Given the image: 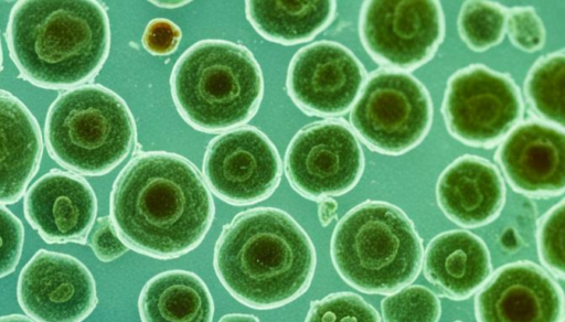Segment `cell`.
Instances as JSON below:
<instances>
[{
    "label": "cell",
    "mask_w": 565,
    "mask_h": 322,
    "mask_svg": "<svg viewBox=\"0 0 565 322\" xmlns=\"http://www.w3.org/2000/svg\"><path fill=\"white\" fill-rule=\"evenodd\" d=\"M110 219L121 242L156 259L195 249L214 219V202L199 170L166 151L137 153L116 178Z\"/></svg>",
    "instance_id": "1"
},
{
    "label": "cell",
    "mask_w": 565,
    "mask_h": 322,
    "mask_svg": "<svg viewBox=\"0 0 565 322\" xmlns=\"http://www.w3.org/2000/svg\"><path fill=\"white\" fill-rule=\"evenodd\" d=\"M213 265L232 297L249 308L269 310L308 290L317 256L310 237L291 215L276 207H255L223 226Z\"/></svg>",
    "instance_id": "2"
},
{
    "label": "cell",
    "mask_w": 565,
    "mask_h": 322,
    "mask_svg": "<svg viewBox=\"0 0 565 322\" xmlns=\"http://www.w3.org/2000/svg\"><path fill=\"white\" fill-rule=\"evenodd\" d=\"M20 75L34 86L71 89L92 80L110 47L107 12L92 0H22L7 25Z\"/></svg>",
    "instance_id": "3"
},
{
    "label": "cell",
    "mask_w": 565,
    "mask_h": 322,
    "mask_svg": "<svg viewBox=\"0 0 565 322\" xmlns=\"http://www.w3.org/2000/svg\"><path fill=\"white\" fill-rule=\"evenodd\" d=\"M171 95L181 117L194 129L221 132L239 127L257 112L262 69L245 46L226 40H202L173 66Z\"/></svg>",
    "instance_id": "4"
},
{
    "label": "cell",
    "mask_w": 565,
    "mask_h": 322,
    "mask_svg": "<svg viewBox=\"0 0 565 322\" xmlns=\"http://www.w3.org/2000/svg\"><path fill=\"white\" fill-rule=\"evenodd\" d=\"M330 255L349 286L367 294L390 296L417 278L424 248L405 212L385 201L367 200L338 222Z\"/></svg>",
    "instance_id": "5"
},
{
    "label": "cell",
    "mask_w": 565,
    "mask_h": 322,
    "mask_svg": "<svg viewBox=\"0 0 565 322\" xmlns=\"http://www.w3.org/2000/svg\"><path fill=\"white\" fill-rule=\"evenodd\" d=\"M134 117L125 100L99 84H85L60 94L45 119L44 140L50 157L84 175L113 171L131 152Z\"/></svg>",
    "instance_id": "6"
},
{
    "label": "cell",
    "mask_w": 565,
    "mask_h": 322,
    "mask_svg": "<svg viewBox=\"0 0 565 322\" xmlns=\"http://www.w3.org/2000/svg\"><path fill=\"white\" fill-rule=\"evenodd\" d=\"M431 121L433 103L426 87L409 73L390 68L366 76L350 114L355 136L388 155L418 146Z\"/></svg>",
    "instance_id": "7"
},
{
    "label": "cell",
    "mask_w": 565,
    "mask_h": 322,
    "mask_svg": "<svg viewBox=\"0 0 565 322\" xmlns=\"http://www.w3.org/2000/svg\"><path fill=\"white\" fill-rule=\"evenodd\" d=\"M519 86L509 74L471 64L454 73L446 86L441 112L449 133L465 144L491 148L523 117Z\"/></svg>",
    "instance_id": "8"
},
{
    "label": "cell",
    "mask_w": 565,
    "mask_h": 322,
    "mask_svg": "<svg viewBox=\"0 0 565 322\" xmlns=\"http://www.w3.org/2000/svg\"><path fill=\"white\" fill-rule=\"evenodd\" d=\"M359 31L363 47L375 62L406 72L434 56L445 35V19L437 1H365Z\"/></svg>",
    "instance_id": "9"
},
{
    "label": "cell",
    "mask_w": 565,
    "mask_h": 322,
    "mask_svg": "<svg viewBox=\"0 0 565 322\" xmlns=\"http://www.w3.org/2000/svg\"><path fill=\"white\" fill-rule=\"evenodd\" d=\"M363 170L361 144L349 125L340 120L307 125L294 136L285 153L290 185L312 201L351 191Z\"/></svg>",
    "instance_id": "10"
},
{
    "label": "cell",
    "mask_w": 565,
    "mask_h": 322,
    "mask_svg": "<svg viewBox=\"0 0 565 322\" xmlns=\"http://www.w3.org/2000/svg\"><path fill=\"white\" fill-rule=\"evenodd\" d=\"M282 165L269 138L253 126L213 138L203 159L210 190L222 201L246 206L269 197L279 185Z\"/></svg>",
    "instance_id": "11"
},
{
    "label": "cell",
    "mask_w": 565,
    "mask_h": 322,
    "mask_svg": "<svg viewBox=\"0 0 565 322\" xmlns=\"http://www.w3.org/2000/svg\"><path fill=\"white\" fill-rule=\"evenodd\" d=\"M365 79L363 64L348 47L323 40L301 47L292 56L286 88L305 114L335 117L352 108Z\"/></svg>",
    "instance_id": "12"
},
{
    "label": "cell",
    "mask_w": 565,
    "mask_h": 322,
    "mask_svg": "<svg viewBox=\"0 0 565 322\" xmlns=\"http://www.w3.org/2000/svg\"><path fill=\"white\" fill-rule=\"evenodd\" d=\"M17 299L35 322H82L98 303L89 269L77 258L38 250L22 268Z\"/></svg>",
    "instance_id": "13"
},
{
    "label": "cell",
    "mask_w": 565,
    "mask_h": 322,
    "mask_svg": "<svg viewBox=\"0 0 565 322\" xmlns=\"http://www.w3.org/2000/svg\"><path fill=\"white\" fill-rule=\"evenodd\" d=\"M477 322H563L564 294L553 276L529 260L498 268L475 298Z\"/></svg>",
    "instance_id": "14"
},
{
    "label": "cell",
    "mask_w": 565,
    "mask_h": 322,
    "mask_svg": "<svg viewBox=\"0 0 565 322\" xmlns=\"http://www.w3.org/2000/svg\"><path fill=\"white\" fill-rule=\"evenodd\" d=\"M494 158L519 193L551 197L564 192V128L543 120L524 121L501 141Z\"/></svg>",
    "instance_id": "15"
},
{
    "label": "cell",
    "mask_w": 565,
    "mask_h": 322,
    "mask_svg": "<svg viewBox=\"0 0 565 322\" xmlns=\"http://www.w3.org/2000/svg\"><path fill=\"white\" fill-rule=\"evenodd\" d=\"M24 216L46 244H86L97 215V200L81 175L53 169L26 191Z\"/></svg>",
    "instance_id": "16"
},
{
    "label": "cell",
    "mask_w": 565,
    "mask_h": 322,
    "mask_svg": "<svg viewBox=\"0 0 565 322\" xmlns=\"http://www.w3.org/2000/svg\"><path fill=\"white\" fill-rule=\"evenodd\" d=\"M436 197L443 213L455 224L481 227L493 222L504 206V180L489 160L463 154L439 175Z\"/></svg>",
    "instance_id": "17"
},
{
    "label": "cell",
    "mask_w": 565,
    "mask_h": 322,
    "mask_svg": "<svg viewBox=\"0 0 565 322\" xmlns=\"http://www.w3.org/2000/svg\"><path fill=\"white\" fill-rule=\"evenodd\" d=\"M424 276L444 297L465 300L491 275V257L484 242L471 232L452 229L436 235L423 255Z\"/></svg>",
    "instance_id": "18"
},
{
    "label": "cell",
    "mask_w": 565,
    "mask_h": 322,
    "mask_svg": "<svg viewBox=\"0 0 565 322\" xmlns=\"http://www.w3.org/2000/svg\"><path fill=\"white\" fill-rule=\"evenodd\" d=\"M43 153L40 126L13 94L0 89V204H13L36 174Z\"/></svg>",
    "instance_id": "19"
},
{
    "label": "cell",
    "mask_w": 565,
    "mask_h": 322,
    "mask_svg": "<svg viewBox=\"0 0 565 322\" xmlns=\"http://www.w3.org/2000/svg\"><path fill=\"white\" fill-rule=\"evenodd\" d=\"M138 310L142 322H212L214 302L196 273L174 269L146 282Z\"/></svg>",
    "instance_id": "20"
},
{
    "label": "cell",
    "mask_w": 565,
    "mask_h": 322,
    "mask_svg": "<svg viewBox=\"0 0 565 322\" xmlns=\"http://www.w3.org/2000/svg\"><path fill=\"white\" fill-rule=\"evenodd\" d=\"M245 12L253 28L263 37L294 45L312 40L331 23L335 2L247 1Z\"/></svg>",
    "instance_id": "21"
},
{
    "label": "cell",
    "mask_w": 565,
    "mask_h": 322,
    "mask_svg": "<svg viewBox=\"0 0 565 322\" xmlns=\"http://www.w3.org/2000/svg\"><path fill=\"white\" fill-rule=\"evenodd\" d=\"M565 54L554 52L530 68L524 93L532 110L545 122L564 128Z\"/></svg>",
    "instance_id": "22"
},
{
    "label": "cell",
    "mask_w": 565,
    "mask_h": 322,
    "mask_svg": "<svg viewBox=\"0 0 565 322\" xmlns=\"http://www.w3.org/2000/svg\"><path fill=\"white\" fill-rule=\"evenodd\" d=\"M508 9L490 1H466L460 8L457 26L460 39L475 52L499 44L505 34Z\"/></svg>",
    "instance_id": "23"
},
{
    "label": "cell",
    "mask_w": 565,
    "mask_h": 322,
    "mask_svg": "<svg viewBox=\"0 0 565 322\" xmlns=\"http://www.w3.org/2000/svg\"><path fill=\"white\" fill-rule=\"evenodd\" d=\"M383 322H438L439 298L425 286H406L381 301Z\"/></svg>",
    "instance_id": "24"
},
{
    "label": "cell",
    "mask_w": 565,
    "mask_h": 322,
    "mask_svg": "<svg viewBox=\"0 0 565 322\" xmlns=\"http://www.w3.org/2000/svg\"><path fill=\"white\" fill-rule=\"evenodd\" d=\"M305 322H381V318L361 296L341 291L311 301Z\"/></svg>",
    "instance_id": "25"
},
{
    "label": "cell",
    "mask_w": 565,
    "mask_h": 322,
    "mask_svg": "<svg viewBox=\"0 0 565 322\" xmlns=\"http://www.w3.org/2000/svg\"><path fill=\"white\" fill-rule=\"evenodd\" d=\"M564 201L554 205L540 219L536 233L537 255L554 278L563 280L564 267Z\"/></svg>",
    "instance_id": "26"
},
{
    "label": "cell",
    "mask_w": 565,
    "mask_h": 322,
    "mask_svg": "<svg viewBox=\"0 0 565 322\" xmlns=\"http://www.w3.org/2000/svg\"><path fill=\"white\" fill-rule=\"evenodd\" d=\"M505 31L514 46L524 52L540 51L546 40L544 24L532 7L508 10Z\"/></svg>",
    "instance_id": "27"
},
{
    "label": "cell",
    "mask_w": 565,
    "mask_h": 322,
    "mask_svg": "<svg viewBox=\"0 0 565 322\" xmlns=\"http://www.w3.org/2000/svg\"><path fill=\"white\" fill-rule=\"evenodd\" d=\"M23 243L22 222L0 204V279L15 270L22 255Z\"/></svg>",
    "instance_id": "28"
},
{
    "label": "cell",
    "mask_w": 565,
    "mask_h": 322,
    "mask_svg": "<svg viewBox=\"0 0 565 322\" xmlns=\"http://www.w3.org/2000/svg\"><path fill=\"white\" fill-rule=\"evenodd\" d=\"M86 243L103 262H110L129 249L117 235L109 216L97 218Z\"/></svg>",
    "instance_id": "29"
},
{
    "label": "cell",
    "mask_w": 565,
    "mask_h": 322,
    "mask_svg": "<svg viewBox=\"0 0 565 322\" xmlns=\"http://www.w3.org/2000/svg\"><path fill=\"white\" fill-rule=\"evenodd\" d=\"M181 36V30L177 24L170 20L158 18L147 24L142 35V45L149 53L164 56L178 49Z\"/></svg>",
    "instance_id": "30"
},
{
    "label": "cell",
    "mask_w": 565,
    "mask_h": 322,
    "mask_svg": "<svg viewBox=\"0 0 565 322\" xmlns=\"http://www.w3.org/2000/svg\"><path fill=\"white\" fill-rule=\"evenodd\" d=\"M338 203L332 197H326L319 202L318 217L320 224L327 227L337 216Z\"/></svg>",
    "instance_id": "31"
},
{
    "label": "cell",
    "mask_w": 565,
    "mask_h": 322,
    "mask_svg": "<svg viewBox=\"0 0 565 322\" xmlns=\"http://www.w3.org/2000/svg\"><path fill=\"white\" fill-rule=\"evenodd\" d=\"M218 322H260L255 315L246 313H230L223 315Z\"/></svg>",
    "instance_id": "32"
},
{
    "label": "cell",
    "mask_w": 565,
    "mask_h": 322,
    "mask_svg": "<svg viewBox=\"0 0 565 322\" xmlns=\"http://www.w3.org/2000/svg\"><path fill=\"white\" fill-rule=\"evenodd\" d=\"M0 322H35V321H33L32 319H30L26 315L12 313V314H7V315L0 316Z\"/></svg>",
    "instance_id": "33"
},
{
    "label": "cell",
    "mask_w": 565,
    "mask_h": 322,
    "mask_svg": "<svg viewBox=\"0 0 565 322\" xmlns=\"http://www.w3.org/2000/svg\"><path fill=\"white\" fill-rule=\"evenodd\" d=\"M2 61H3V54H2V46H1V41H0V72L2 69Z\"/></svg>",
    "instance_id": "34"
},
{
    "label": "cell",
    "mask_w": 565,
    "mask_h": 322,
    "mask_svg": "<svg viewBox=\"0 0 565 322\" xmlns=\"http://www.w3.org/2000/svg\"><path fill=\"white\" fill-rule=\"evenodd\" d=\"M454 322H462V321L457 320V321H454Z\"/></svg>",
    "instance_id": "35"
}]
</instances>
